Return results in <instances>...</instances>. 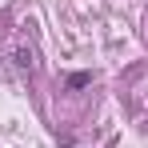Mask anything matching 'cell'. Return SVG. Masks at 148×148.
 <instances>
[{
	"label": "cell",
	"mask_w": 148,
	"mask_h": 148,
	"mask_svg": "<svg viewBox=\"0 0 148 148\" xmlns=\"http://www.w3.org/2000/svg\"><path fill=\"white\" fill-rule=\"evenodd\" d=\"M88 84H92V72H72L68 76V88H72V92L76 88H88Z\"/></svg>",
	"instance_id": "6da1fadb"
},
{
	"label": "cell",
	"mask_w": 148,
	"mask_h": 148,
	"mask_svg": "<svg viewBox=\"0 0 148 148\" xmlns=\"http://www.w3.org/2000/svg\"><path fill=\"white\" fill-rule=\"evenodd\" d=\"M16 64H20V68H32V52L20 48V52H16Z\"/></svg>",
	"instance_id": "7a4b0ae2"
}]
</instances>
